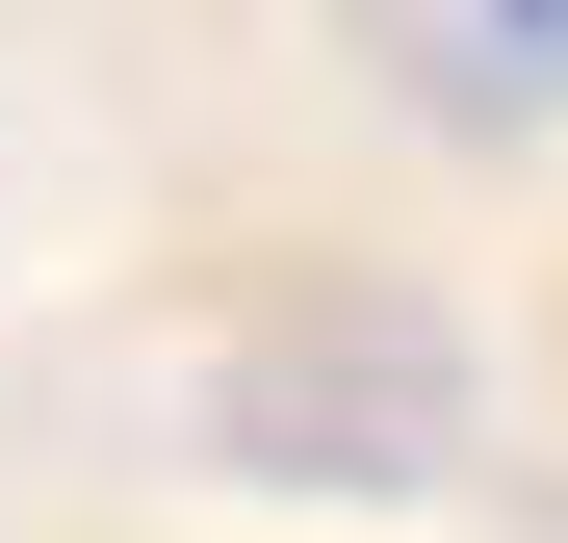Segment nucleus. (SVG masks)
<instances>
[{
  "mask_svg": "<svg viewBox=\"0 0 568 543\" xmlns=\"http://www.w3.org/2000/svg\"><path fill=\"white\" fill-rule=\"evenodd\" d=\"M362 52H388L439 130H542L568 104V0H362Z\"/></svg>",
  "mask_w": 568,
  "mask_h": 543,
  "instance_id": "f257e3e1",
  "label": "nucleus"
}]
</instances>
